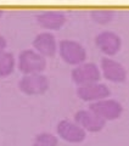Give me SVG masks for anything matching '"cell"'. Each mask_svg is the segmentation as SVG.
Returning <instances> with one entry per match:
<instances>
[{"mask_svg":"<svg viewBox=\"0 0 129 146\" xmlns=\"http://www.w3.org/2000/svg\"><path fill=\"white\" fill-rule=\"evenodd\" d=\"M45 58L33 50H26L21 52L18 58V67L26 74H38L45 68Z\"/></svg>","mask_w":129,"mask_h":146,"instance_id":"obj_1","label":"cell"},{"mask_svg":"<svg viewBox=\"0 0 129 146\" xmlns=\"http://www.w3.org/2000/svg\"><path fill=\"white\" fill-rule=\"evenodd\" d=\"M90 110L95 112L98 116H100L104 121H113L119 118V116L122 115L123 107L116 100L102 99L91 104Z\"/></svg>","mask_w":129,"mask_h":146,"instance_id":"obj_2","label":"cell"},{"mask_svg":"<svg viewBox=\"0 0 129 146\" xmlns=\"http://www.w3.org/2000/svg\"><path fill=\"white\" fill-rule=\"evenodd\" d=\"M57 134L61 136V139H63L67 143L72 144H78L82 143L85 139V130L76 122L71 121H61L57 125Z\"/></svg>","mask_w":129,"mask_h":146,"instance_id":"obj_3","label":"cell"},{"mask_svg":"<svg viewBox=\"0 0 129 146\" xmlns=\"http://www.w3.org/2000/svg\"><path fill=\"white\" fill-rule=\"evenodd\" d=\"M60 55L66 62L71 65H78L84 61L85 50L80 44L71 40H63L60 44Z\"/></svg>","mask_w":129,"mask_h":146,"instance_id":"obj_4","label":"cell"},{"mask_svg":"<svg viewBox=\"0 0 129 146\" xmlns=\"http://www.w3.org/2000/svg\"><path fill=\"white\" fill-rule=\"evenodd\" d=\"M79 98L85 101H99L102 99H107L110 95V90L106 85L96 83L83 84L78 89Z\"/></svg>","mask_w":129,"mask_h":146,"instance_id":"obj_5","label":"cell"},{"mask_svg":"<svg viewBox=\"0 0 129 146\" xmlns=\"http://www.w3.org/2000/svg\"><path fill=\"white\" fill-rule=\"evenodd\" d=\"M20 89L26 94H41L48 89L47 77L38 74H27L20 82Z\"/></svg>","mask_w":129,"mask_h":146,"instance_id":"obj_6","label":"cell"},{"mask_svg":"<svg viewBox=\"0 0 129 146\" xmlns=\"http://www.w3.org/2000/svg\"><path fill=\"white\" fill-rule=\"evenodd\" d=\"M76 121L84 130L88 131H100L105 127L106 121H104L100 116H98L95 112H93L89 108L88 111H79L76 115Z\"/></svg>","mask_w":129,"mask_h":146,"instance_id":"obj_7","label":"cell"},{"mask_svg":"<svg viewBox=\"0 0 129 146\" xmlns=\"http://www.w3.org/2000/svg\"><path fill=\"white\" fill-rule=\"evenodd\" d=\"M101 68H102L104 76L106 79L114 82V83H121L127 78V72L121 63L112 60V58L105 57L101 61Z\"/></svg>","mask_w":129,"mask_h":146,"instance_id":"obj_8","label":"cell"},{"mask_svg":"<svg viewBox=\"0 0 129 146\" xmlns=\"http://www.w3.org/2000/svg\"><path fill=\"white\" fill-rule=\"evenodd\" d=\"M73 80L78 84H89L96 83L100 79V71L94 63H85V65L78 66L72 73Z\"/></svg>","mask_w":129,"mask_h":146,"instance_id":"obj_9","label":"cell"},{"mask_svg":"<svg viewBox=\"0 0 129 146\" xmlns=\"http://www.w3.org/2000/svg\"><path fill=\"white\" fill-rule=\"evenodd\" d=\"M96 44L105 54L114 55L121 49V38L112 32H104L96 36Z\"/></svg>","mask_w":129,"mask_h":146,"instance_id":"obj_10","label":"cell"},{"mask_svg":"<svg viewBox=\"0 0 129 146\" xmlns=\"http://www.w3.org/2000/svg\"><path fill=\"white\" fill-rule=\"evenodd\" d=\"M33 45L41 56H53L56 51V42L54 35L50 33H41L37 35Z\"/></svg>","mask_w":129,"mask_h":146,"instance_id":"obj_11","label":"cell"},{"mask_svg":"<svg viewBox=\"0 0 129 146\" xmlns=\"http://www.w3.org/2000/svg\"><path fill=\"white\" fill-rule=\"evenodd\" d=\"M38 22L48 29H57L63 25L64 17L56 12H47L38 17Z\"/></svg>","mask_w":129,"mask_h":146,"instance_id":"obj_12","label":"cell"},{"mask_svg":"<svg viewBox=\"0 0 129 146\" xmlns=\"http://www.w3.org/2000/svg\"><path fill=\"white\" fill-rule=\"evenodd\" d=\"M15 61L11 54L1 51L0 52V77H6L13 71Z\"/></svg>","mask_w":129,"mask_h":146,"instance_id":"obj_13","label":"cell"},{"mask_svg":"<svg viewBox=\"0 0 129 146\" xmlns=\"http://www.w3.org/2000/svg\"><path fill=\"white\" fill-rule=\"evenodd\" d=\"M32 146H57V138L50 133H41L34 138Z\"/></svg>","mask_w":129,"mask_h":146,"instance_id":"obj_14","label":"cell"},{"mask_svg":"<svg viewBox=\"0 0 129 146\" xmlns=\"http://www.w3.org/2000/svg\"><path fill=\"white\" fill-rule=\"evenodd\" d=\"M5 45H6L5 39H4L3 36H0V52L4 51V48H5Z\"/></svg>","mask_w":129,"mask_h":146,"instance_id":"obj_15","label":"cell"}]
</instances>
